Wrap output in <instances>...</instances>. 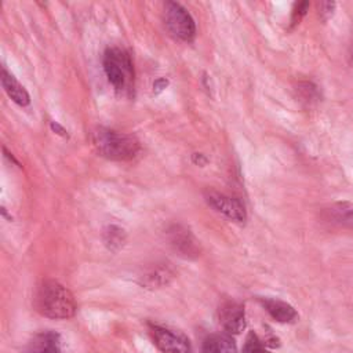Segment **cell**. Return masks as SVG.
Instances as JSON below:
<instances>
[{
	"instance_id": "cell-1",
	"label": "cell",
	"mask_w": 353,
	"mask_h": 353,
	"mask_svg": "<svg viewBox=\"0 0 353 353\" xmlns=\"http://www.w3.org/2000/svg\"><path fill=\"white\" fill-rule=\"evenodd\" d=\"M33 303L40 314L55 320L73 317L77 307L73 294L55 280H43L37 285Z\"/></svg>"
},
{
	"instance_id": "cell-2",
	"label": "cell",
	"mask_w": 353,
	"mask_h": 353,
	"mask_svg": "<svg viewBox=\"0 0 353 353\" xmlns=\"http://www.w3.org/2000/svg\"><path fill=\"white\" fill-rule=\"evenodd\" d=\"M94 149L109 160L127 161L134 159L139 149V141L130 134L119 132L105 127H97L90 135Z\"/></svg>"
},
{
	"instance_id": "cell-3",
	"label": "cell",
	"mask_w": 353,
	"mask_h": 353,
	"mask_svg": "<svg viewBox=\"0 0 353 353\" xmlns=\"http://www.w3.org/2000/svg\"><path fill=\"white\" fill-rule=\"evenodd\" d=\"M103 70L109 83L117 91H128L134 81V68L127 51L112 47L103 54Z\"/></svg>"
},
{
	"instance_id": "cell-4",
	"label": "cell",
	"mask_w": 353,
	"mask_h": 353,
	"mask_svg": "<svg viewBox=\"0 0 353 353\" xmlns=\"http://www.w3.org/2000/svg\"><path fill=\"white\" fill-rule=\"evenodd\" d=\"M164 21L168 30L179 40L189 41L194 37L196 25L189 11L179 3L168 1L164 7Z\"/></svg>"
},
{
	"instance_id": "cell-5",
	"label": "cell",
	"mask_w": 353,
	"mask_h": 353,
	"mask_svg": "<svg viewBox=\"0 0 353 353\" xmlns=\"http://www.w3.org/2000/svg\"><path fill=\"white\" fill-rule=\"evenodd\" d=\"M204 197H205V201L216 212L222 214L228 219L237 222V223H243L245 221V218H247L245 208L239 199L232 197L225 193H221V192H216V190H210V189L204 192Z\"/></svg>"
},
{
	"instance_id": "cell-6",
	"label": "cell",
	"mask_w": 353,
	"mask_h": 353,
	"mask_svg": "<svg viewBox=\"0 0 353 353\" xmlns=\"http://www.w3.org/2000/svg\"><path fill=\"white\" fill-rule=\"evenodd\" d=\"M152 335L156 346L163 353H192L189 339L182 332L153 325Z\"/></svg>"
},
{
	"instance_id": "cell-7",
	"label": "cell",
	"mask_w": 353,
	"mask_h": 353,
	"mask_svg": "<svg viewBox=\"0 0 353 353\" xmlns=\"http://www.w3.org/2000/svg\"><path fill=\"white\" fill-rule=\"evenodd\" d=\"M218 320L221 327L229 334H240L245 328L244 307L233 301L223 302L218 309Z\"/></svg>"
},
{
	"instance_id": "cell-8",
	"label": "cell",
	"mask_w": 353,
	"mask_h": 353,
	"mask_svg": "<svg viewBox=\"0 0 353 353\" xmlns=\"http://www.w3.org/2000/svg\"><path fill=\"white\" fill-rule=\"evenodd\" d=\"M168 240L172 248L185 258H196L200 254V244L189 229L174 225L168 229Z\"/></svg>"
},
{
	"instance_id": "cell-9",
	"label": "cell",
	"mask_w": 353,
	"mask_h": 353,
	"mask_svg": "<svg viewBox=\"0 0 353 353\" xmlns=\"http://www.w3.org/2000/svg\"><path fill=\"white\" fill-rule=\"evenodd\" d=\"M323 219L336 226L353 229V203L335 201L323 210Z\"/></svg>"
},
{
	"instance_id": "cell-10",
	"label": "cell",
	"mask_w": 353,
	"mask_h": 353,
	"mask_svg": "<svg viewBox=\"0 0 353 353\" xmlns=\"http://www.w3.org/2000/svg\"><path fill=\"white\" fill-rule=\"evenodd\" d=\"M23 353H61L59 335L51 331L40 332L33 336Z\"/></svg>"
},
{
	"instance_id": "cell-11",
	"label": "cell",
	"mask_w": 353,
	"mask_h": 353,
	"mask_svg": "<svg viewBox=\"0 0 353 353\" xmlns=\"http://www.w3.org/2000/svg\"><path fill=\"white\" fill-rule=\"evenodd\" d=\"M263 309L279 323H292L296 320L298 313L296 310L287 302L273 298H263L261 299Z\"/></svg>"
},
{
	"instance_id": "cell-12",
	"label": "cell",
	"mask_w": 353,
	"mask_h": 353,
	"mask_svg": "<svg viewBox=\"0 0 353 353\" xmlns=\"http://www.w3.org/2000/svg\"><path fill=\"white\" fill-rule=\"evenodd\" d=\"M1 85L4 88V91L7 92V95L19 106H26L30 102V97L28 94V91L25 90V87L11 74L8 73L4 68L1 69Z\"/></svg>"
},
{
	"instance_id": "cell-13",
	"label": "cell",
	"mask_w": 353,
	"mask_h": 353,
	"mask_svg": "<svg viewBox=\"0 0 353 353\" xmlns=\"http://www.w3.org/2000/svg\"><path fill=\"white\" fill-rule=\"evenodd\" d=\"M237 346L229 334L208 335L201 346V353H236Z\"/></svg>"
},
{
	"instance_id": "cell-14",
	"label": "cell",
	"mask_w": 353,
	"mask_h": 353,
	"mask_svg": "<svg viewBox=\"0 0 353 353\" xmlns=\"http://www.w3.org/2000/svg\"><path fill=\"white\" fill-rule=\"evenodd\" d=\"M124 239H125L124 230L117 226H113V225L108 226L103 232V241L109 250H113V251L119 250L123 245Z\"/></svg>"
},
{
	"instance_id": "cell-15",
	"label": "cell",
	"mask_w": 353,
	"mask_h": 353,
	"mask_svg": "<svg viewBox=\"0 0 353 353\" xmlns=\"http://www.w3.org/2000/svg\"><path fill=\"white\" fill-rule=\"evenodd\" d=\"M241 353H270V352L265 347V345L259 339V336L254 331H250L245 338V342L243 345Z\"/></svg>"
},
{
	"instance_id": "cell-16",
	"label": "cell",
	"mask_w": 353,
	"mask_h": 353,
	"mask_svg": "<svg viewBox=\"0 0 353 353\" xmlns=\"http://www.w3.org/2000/svg\"><path fill=\"white\" fill-rule=\"evenodd\" d=\"M302 94V98L307 102L316 101L319 98V92H317V87L313 85L312 83H301L299 88H298Z\"/></svg>"
},
{
	"instance_id": "cell-17",
	"label": "cell",
	"mask_w": 353,
	"mask_h": 353,
	"mask_svg": "<svg viewBox=\"0 0 353 353\" xmlns=\"http://www.w3.org/2000/svg\"><path fill=\"white\" fill-rule=\"evenodd\" d=\"M309 8V3L307 1H301L298 4H295V8L292 11V18H291V22L292 23H298L301 21V18L306 14Z\"/></svg>"
},
{
	"instance_id": "cell-18",
	"label": "cell",
	"mask_w": 353,
	"mask_h": 353,
	"mask_svg": "<svg viewBox=\"0 0 353 353\" xmlns=\"http://www.w3.org/2000/svg\"><path fill=\"white\" fill-rule=\"evenodd\" d=\"M335 11V3L334 1H323L320 4V14L324 15V18H330Z\"/></svg>"
},
{
	"instance_id": "cell-19",
	"label": "cell",
	"mask_w": 353,
	"mask_h": 353,
	"mask_svg": "<svg viewBox=\"0 0 353 353\" xmlns=\"http://www.w3.org/2000/svg\"><path fill=\"white\" fill-rule=\"evenodd\" d=\"M165 85H167V80H165V79H159V80L154 81L153 88H156V91L159 92V91H161L163 88H165Z\"/></svg>"
},
{
	"instance_id": "cell-20",
	"label": "cell",
	"mask_w": 353,
	"mask_h": 353,
	"mask_svg": "<svg viewBox=\"0 0 353 353\" xmlns=\"http://www.w3.org/2000/svg\"><path fill=\"white\" fill-rule=\"evenodd\" d=\"M51 128L57 132V134H59V135H62V137H66V131H65V128L63 127H61L58 123H51Z\"/></svg>"
}]
</instances>
